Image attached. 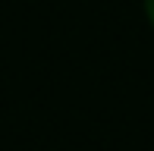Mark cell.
<instances>
[{
    "label": "cell",
    "instance_id": "cell-1",
    "mask_svg": "<svg viewBox=\"0 0 154 151\" xmlns=\"http://www.w3.org/2000/svg\"><path fill=\"white\" fill-rule=\"evenodd\" d=\"M142 10H145V19H148V25L154 32V0H142Z\"/></svg>",
    "mask_w": 154,
    "mask_h": 151
}]
</instances>
